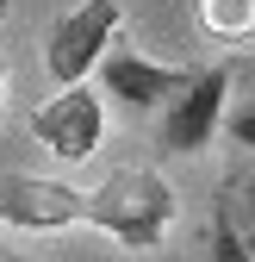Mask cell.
<instances>
[{"label":"cell","instance_id":"cell-1","mask_svg":"<svg viewBox=\"0 0 255 262\" xmlns=\"http://www.w3.org/2000/svg\"><path fill=\"white\" fill-rule=\"evenodd\" d=\"M81 219L100 225L106 237L131 244V250H149V244H162V231L174 225V187L156 169H112L87 193Z\"/></svg>","mask_w":255,"mask_h":262},{"label":"cell","instance_id":"cell-2","mask_svg":"<svg viewBox=\"0 0 255 262\" xmlns=\"http://www.w3.org/2000/svg\"><path fill=\"white\" fill-rule=\"evenodd\" d=\"M118 0H81V7H69L56 25H50V38H44V69L50 81H87L93 75V62H100V50L118 38Z\"/></svg>","mask_w":255,"mask_h":262},{"label":"cell","instance_id":"cell-3","mask_svg":"<svg viewBox=\"0 0 255 262\" xmlns=\"http://www.w3.org/2000/svg\"><path fill=\"white\" fill-rule=\"evenodd\" d=\"M224 100H231V69H187V81L162 100V125H156V138H162V150L174 156H193L212 144L218 119H224Z\"/></svg>","mask_w":255,"mask_h":262},{"label":"cell","instance_id":"cell-4","mask_svg":"<svg viewBox=\"0 0 255 262\" xmlns=\"http://www.w3.org/2000/svg\"><path fill=\"white\" fill-rule=\"evenodd\" d=\"M100 131H106V106H100V94L81 88V81H62L50 100L31 113V138L56 162H87L100 150Z\"/></svg>","mask_w":255,"mask_h":262},{"label":"cell","instance_id":"cell-5","mask_svg":"<svg viewBox=\"0 0 255 262\" xmlns=\"http://www.w3.org/2000/svg\"><path fill=\"white\" fill-rule=\"evenodd\" d=\"M87 193L69 181H44V175H0V225L13 231H62L81 225Z\"/></svg>","mask_w":255,"mask_h":262},{"label":"cell","instance_id":"cell-6","mask_svg":"<svg viewBox=\"0 0 255 262\" xmlns=\"http://www.w3.org/2000/svg\"><path fill=\"white\" fill-rule=\"evenodd\" d=\"M93 69H100L106 94H112L124 113H162V100L187 81V69H162V62H149V56L124 50V44H106Z\"/></svg>","mask_w":255,"mask_h":262},{"label":"cell","instance_id":"cell-7","mask_svg":"<svg viewBox=\"0 0 255 262\" xmlns=\"http://www.w3.org/2000/svg\"><path fill=\"white\" fill-rule=\"evenodd\" d=\"M199 19L218 38H249L255 31V0H199Z\"/></svg>","mask_w":255,"mask_h":262},{"label":"cell","instance_id":"cell-8","mask_svg":"<svg viewBox=\"0 0 255 262\" xmlns=\"http://www.w3.org/2000/svg\"><path fill=\"white\" fill-rule=\"evenodd\" d=\"M231 138H237V144H243V150H255V100H249V106H237V113H231Z\"/></svg>","mask_w":255,"mask_h":262},{"label":"cell","instance_id":"cell-9","mask_svg":"<svg viewBox=\"0 0 255 262\" xmlns=\"http://www.w3.org/2000/svg\"><path fill=\"white\" fill-rule=\"evenodd\" d=\"M237 193H243V206H249V219H255V175H249V181H237Z\"/></svg>","mask_w":255,"mask_h":262},{"label":"cell","instance_id":"cell-10","mask_svg":"<svg viewBox=\"0 0 255 262\" xmlns=\"http://www.w3.org/2000/svg\"><path fill=\"white\" fill-rule=\"evenodd\" d=\"M0 94H7V69H0Z\"/></svg>","mask_w":255,"mask_h":262}]
</instances>
